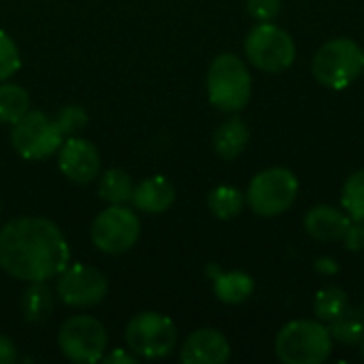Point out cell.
Returning a JSON list of instances; mask_svg holds the SVG:
<instances>
[{"label":"cell","instance_id":"obj_25","mask_svg":"<svg viewBox=\"0 0 364 364\" xmlns=\"http://www.w3.org/2000/svg\"><path fill=\"white\" fill-rule=\"evenodd\" d=\"M19 66H21V58L15 41L11 38V34L0 30V81L13 77L19 70Z\"/></svg>","mask_w":364,"mask_h":364},{"label":"cell","instance_id":"obj_28","mask_svg":"<svg viewBox=\"0 0 364 364\" xmlns=\"http://www.w3.org/2000/svg\"><path fill=\"white\" fill-rule=\"evenodd\" d=\"M341 241H343L348 252H360V250H364V222L350 218V224H348Z\"/></svg>","mask_w":364,"mask_h":364},{"label":"cell","instance_id":"obj_16","mask_svg":"<svg viewBox=\"0 0 364 364\" xmlns=\"http://www.w3.org/2000/svg\"><path fill=\"white\" fill-rule=\"evenodd\" d=\"M250 143V128L241 117L226 119L213 134V149L224 160H235L245 151Z\"/></svg>","mask_w":364,"mask_h":364},{"label":"cell","instance_id":"obj_21","mask_svg":"<svg viewBox=\"0 0 364 364\" xmlns=\"http://www.w3.org/2000/svg\"><path fill=\"white\" fill-rule=\"evenodd\" d=\"M30 111V96L17 83H0V124H15Z\"/></svg>","mask_w":364,"mask_h":364},{"label":"cell","instance_id":"obj_2","mask_svg":"<svg viewBox=\"0 0 364 364\" xmlns=\"http://www.w3.org/2000/svg\"><path fill=\"white\" fill-rule=\"evenodd\" d=\"M331 352L328 326L316 320H292L275 337V356L284 364H322Z\"/></svg>","mask_w":364,"mask_h":364},{"label":"cell","instance_id":"obj_31","mask_svg":"<svg viewBox=\"0 0 364 364\" xmlns=\"http://www.w3.org/2000/svg\"><path fill=\"white\" fill-rule=\"evenodd\" d=\"M100 360L107 364H117V363L132 364L134 360H136V356H134V354H128V352H124V350H115V352H111L109 356H102Z\"/></svg>","mask_w":364,"mask_h":364},{"label":"cell","instance_id":"obj_26","mask_svg":"<svg viewBox=\"0 0 364 364\" xmlns=\"http://www.w3.org/2000/svg\"><path fill=\"white\" fill-rule=\"evenodd\" d=\"M55 122H58L64 136H73L75 132H79L87 124V113L79 105H66L55 115Z\"/></svg>","mask_w":364,"mask_h":364},{"label":"cell","instance_id":"obj_13","mask_svg":"<svg viewBox=\"0 0 364 364\" xmlns=\"http://www.w3.org/2000/svg\"><path fill=\"white\" fill-rule=\"evenodd\" d=\"M230 358L228 339L215 328H198L181 346V363L224 364Z\"/></svg>","mask_w":364,"mask_h":364},{"label":"cell","instance_id":"obj_3","mask_svg":"<svg viewBox=\"0 0 364 364\" xmlns=\"http://www.w3.org/2000/svg\"><path fill=\"white\" fill-rule=\"evenodd\" d=\"M207 94L213 107L226 113L241 111L252 98V75L235 53L218 55L207 73Z\"/></svg>","mask_w":364,"mask_h":364},{"label":"cell","instance_id":"obj_32","mask_svg":"<svg viewBox=\"0 0 364 364\" xmlns=\"http://www.w3.org/2000/svg\"><path fill=\"white\" fill-rule=\"evenodd\" d=\"M358 346H360V354H363V358H364V337H363V341H360Z\"/></svg>","mask_w":364,"mask_h":364},{"label":"cell","instance_id":"obj_22","mask_svg":"<svg viewBox=\"0 0 364 364\" xmlns=\"http://www.w3.org/2000/svg\"><path fill=\"white\" fill-rule=\"evenodd\" d=\"M328 333L343 346H358L364 337V309L348 307V311L328 324Z\"/></svg>","mask_w":364,"mask_h":364},{"label":"cell","instance_id":"obj_30","mask_svg":"<svg viewBox=\"0 0 364 364\" xmlns=\"http://www.w3.org/2000/svg\"><path fill=\"white\" fill-rule=\"evenodd\" d=\"M314 267L322 275H335V273H339V264H337L335 258H318Z\"/></svg>","mask_w":364,"mask_h":364},{"label":"cell","instance_id":"obj_24","mask_svg":"<svg viewBox=\"0 0 364 364\" xmlns=\"http://www.w3.org/2000/svg\"><path fill=\"white\" fill-rule=\"evenodd\" d=\"M341 205H343V211L352 220L364 222V168L356 171L354 175H350L348 181L343 183Z\"/></svg>","mask_w":364,"mask_h":364},{"label":"cell","instance_id":"obj_27","mask_svg":"<svg viewBox=\"0 0 364 364\" xmlns=\"http://www.w3.org/2000/svg\"><path fill=\"white\" fill-rule=\"evenodd\" d=\"M245 6L256 21H273L282 11V0H245Z\"/></svg>","mask_w":364,"mask_h":364},{"label":"cell","instance_id":"obj_19","mask_svg":"<svg viewBox=\"0 0 364 364\" xmlns=\"http://www.w3.org/2000/svg\"><path fill=\"white\" fill-rule=\"evenodd\" d=\"M134 183L132 177L122 168H109L102 173L98 183V194L109 205H126L132 200Z\"/></svg>","mask_w":364,"mask_h":364},{"label":"cell","instance_id":"obj_18","mask_svg":"<svg viewBox=\"0 0 364 364\" xmlns=\"http://www.w3.org/2000/svg\"><path fill=\"white\" fill-rule=\"evenodd\" d=\"M21 314L28 322L38 324L45 322L53 311V294L45 286V282H32L21 294Z\"/></svg>","mask_w":364,"mask_h":364},{"label":"cell","instance_id":"obj_11","mask_svg":"<svg viewBox=\"0 0 364 364\" xmlns=\"http://www.w3.org/2000/svg\"><path fill=\"white\" fill-rule=\"evenodd\" d=\"M107 290H109V284L102 271H98L96 267H87V264H68L58 275V284H55V292L60 301L77 309L94 307L102 303V299L107 296Z\"/></svg>","mask_w":364,"mask_h":364},{"label":"cell","instance_id":"obj_6","mask_svg":"<svg viewBox=\"0 0 364 364\" xmlns=\"http://www.w3.org/2000/svg\"><path fill=\"white\" fill-rule=\"evenodd\" d=\"M299 194V179L292 171L273 166L267 171H260L247 188V205L256 215L262 218H275L288 211Z\"/></svg>","mask_w":364,"mask_h":364},{"label":"cell","instance_id":"obj_14","mask_svg":"<svg viewBox=\"0 0 364 364\" xmlns=\"http://www.w3.org/2000/svg\"><path fill=\"white\" fill-rule=\"evenodd\" d=\"M130 203L143 213H164L175 203V186L164 175L147 177L134 186Z\"/></svg>","mask_w":364,"mask_h":364},{"label":"cell","instance_id":"obj_7","mask_svg":"<svg viewBox=\"0 0 364 364\" xmlns=\"http://www.w3.org/2000/svg\"><path fill=\"white\" fill-rule=\"evenodd\" d=\"M126 343L134 356L158 360L166 358L177 346V326L158 311H143L126 326Z\"/></svg>","mask_w":364,"mask_h":364},{"label":"cell","instance_id":"obj_17","mask_svg":"<svg viewBox=\"0 0 364 364\" xmlns=\"http://www.w3.org/2000/svg\"><path fill=\"white\" fill-rule=\"evenodd\" d=\"M213 273V292L215 296L226 303V305H241L245 303L252 292H254V279L243 273V271H218L211 269Z\"/></svg>","mask_w":364,"mask_h":364},{"label":"cell","instance_id":"obj_4","mask_svg":"<svg viewBox=\"0 0 364 364\" xmlns=\"http://www.w3.org/2000/svg\"><path fill=\"white\" fill-rule=\"evenodd\" d=\"M311 68L324 87L343 90L364 73V49L352 38H333L316 51Z\"/></svg>","mask_w":364,"mask_h":364},{"label":"cell","instance_id":"obj_5","mask_svg":"<svg viewBox=\"0 0 364 364\" xmlns=\"http://www.w3.org/2000/svg\"><path fill=\"white\" fill-rule=\"evenodd\" d=\"M247 60L264 73H282L292 66L296 45L292 36L273 21H258L245 36Z\"/></svg>","mask_w":364,"mask_h":364},{"label":"cell","instance_id":"obj_10","mask_svg":"<svg viewBox=\"0 0 364 364\" xmlns=\"http://www.w3.org/2000/svg\"><path fill=\"white\" fill-rule=\"evenodd\" d=\"M58 348L70 363L92 364L105 356L107 331L92 316L68 318L58 333Z\"/></svg>","mask_w":364,"mask_h":364},{"label":"cell","instance_id":"obj_1","mask_svg":"<svg viewBox=\"0 0 364 364\" xmlns=\"http://www.w3.org/2000/svg\"><path fill=\"white\" fill-rule=\"evenodd\" d=\"M70 262L62 230L45 218H17L0 228V269L21 282H47Z\"/></svg>","mask_w":364,"mask_h":364},{"label":"cell","instance_id":"obj_8","mask_svg":"<svg viewBox=\"0 0 364 364\" xmlns=\"http://www.w3.org/2000/svg\"><path fill=\"white\" fill-rule=\"evenodd\" d=\"M11 143L15 151L26 160H45L60 149L64 134L55 122L43 111H28L21 119L13 124Z\"/></svg>","mask_w":364,"mask_h":364},{"label":"cell","instance_id":"obj_15","mask_svg":"<svg viewBox=\"0 0 364 364\" xmlns=\"http://www.w3.org/2000/svg\"><path fill=\"white\" fill-rule=\"evenodd\" d=\"M348 224L350 215L331 205H318L305 215V230L309 232V237L320 241H341Z\"/></svg>","mask_w":364,"mask_h":364},{"label":"cell","instance_id":"obj_23","mask_svg":"<svg viewBox=\"0 0 364 364\" xmlns=\"http://www.w3.org/2000/svg\"><path fill=\"white\" fill-rule=\"evenodd\" d=\"M350 307V299L346 294V290L337 288V286H328V288H322L318 294H316V301H314V311H316V318L320 322H335L337 318H341Z\"/></svg>","mask_w":364,"mask_h":364},{"label":"cell","instance_id":"obj_12","mask_svg":"<svg viewBox=\"0 0 364 364\" xmlns=\"http://www.w3.org/2000/svg\"><path fill=\"white\" fill-rule=\"evenodd\" d=\"M58 166L70 181L90 183L100 173V154L87 139L68 136L58 149Z\"/></svg>","mask_w":364,"mask_h":364},{"label":"cell","instance_id":"obj_9","mask_svg":"<svg viewBox=\"0 0 364 364\" xmlns=\"http://www.w3.org/2000/svg\"><path fill=\"white\" fill-rule=\"evenodd\" d=\"M141 235V222L132 209L126 205H111L109 209L100 211L92 222L90 237L96 250L105 254H124L132 245H136Z\"/></svg>","mask_w":364,"mask_h":364},{"label":"cell","instance_id":"obj_29","mask_svg":"<svg viewBox=\"0 0 364 364\" xmlns=\"http://www.w3.org/2000/svg\"><path fill=\"white\" fill-rule=\"evenodd\" d=\"M19 354H17V346L13 343V339L0 335V364H13L17 363Z\"/></svg>","mask_w":364,"mask_h":364},{"label":"cell","instance_id":"obj_20","mask_svg":"<svg viewBox=\"0 0 364 364\" xmlns=\"http://www.w3.org/2000/svg\"><path fill=\"white\" fill-rule=\"evenodd\" d=\"M207 205L218 220H232L243 211L245 194L232 186H218L209 192Z\"/></svg>","mask_w":364,"mask_h":364}]
</instances>
